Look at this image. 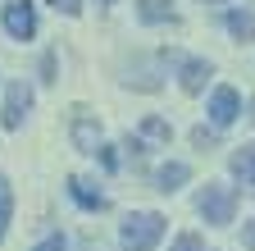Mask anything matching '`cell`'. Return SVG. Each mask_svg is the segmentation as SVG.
<instances>
[{
	"label": "cell",
	"instance_id": "cell-20",
	"mask_svg": "<svg viewBox=\"0 0 255 251\" xmlns=\"http://www.w3.org/2000/svg\"><path fill=\"white\" fill-rule=\"evenodd\" d=\"M242 242H246V247H251V251H255V219H251V224H246V229H242Z\"/></svg>",
	"mask_w": 255,
	"mask_h": 251
},
{
	"label": "cell",
	"instance_id": "cell-6",
	"mask_svg": "<svg viewBox=\"0 0 255 251\" xmlns=\"http://www.w3.org/2000/svg\"><path fill=\"white\" fill-rule=\"evenodd\" d=\"M101 119H96V114H78L73 119V146L78 151H87V155H96V151H101Z\"/></svg>",
	"mask_w": 255,
	"mask_h": 251
},
{
	"label": "cell",
	"instance_id": "cell-1",
	"mask_svg": "<svg viewBox=\"0 0 255 251\" xmlns=\"http://www.w3.org/2000/svg\"><path fill=\"white\" fill-rule=\"evenodd\" d=\"M159 238H164V215L155 210H132L123 219V247L128 251H155Z\"/></svg>",
	"mask_w": 255,
	"mask_h": 251
},
{
	"label": "cell",
	"instance_id": "cell-4",
	"mask_svg": "<svg viewBox=\"0 0 255 251\" xmlns=\"http://www.w3.org/2000/svg\"><path fill=\"white\" fill-rule=\"evenodd\" d=\"M27 110H32V87H27V82H9V91H5V110H0V123H5L9 133H18L23 119H27Z\"/></svg>",
	"mask_w": 255,
	"mask_h": 251
},
{
	"label": "cell",
	"instance_id": "cell-7",
	"mask_svg": "<svg viewBox=\"0 0 255 251\" xmlns=\"http://www.w3.org/2000/svg\"><path fill=\"white\" fill-rule=\"evenodd\" d=\"M69 197H73L82 210H105V206H110V201H105V192H96L87 178H69Z\"/></svg>",
	"mask_w": 255,
	"mask_h": 251
},
{
	"label": "cell",
	"instance_id": "cell-13",
	"mask_svg": "<svg viewBox=\"0 0 255 251\" xmlns=\"http://www.w3.org/2000/svg\"><path fill=\"white\" fill-rule=\"evenodd\" d=\"M141 137H146V142H169L173 128H169L164 119H155V114H150V119H141Z\"/></svg>",
	"mask_w": 255,
	"mask_h": 251
},
{
	"label": "cell",
	"instance_id": "cell-10",
	"mask_svg": "<svg viewBox=\"0 0 255 251\" xmlns=\"http://www.w3.org/2000/svg\"><path fill=\"white\" fill-rule=\"evenodd\" d=\"M187 178H191V169H187L182 160H169V165H159V174H155L159 192H173V187H182Z\"/></svg>",
	"mask_w": 255,
	"mask_h": 251
},
{
	"label": "cell",
	"instance_id": "cell-16",
	"mask_svg": "<svg viewBox=\"0 0 255 251\" xmlns=\"http://www.w3.org/2000/svg\"><path fill=\"white\" fill-rule=\"evenodd\" d=\"M50 5H55L59 14H69V18H78V14H82V0H50Z\"/></svg>",
	"mask_w": 255,
	"mask_h": 251
},
{
	"label": "cell",
	"instance_id": "cell-15",
	"mask_svg": "<svg viewBox=\"0 0 255 251\" xmlns=\"http://www.w3.org/2000/svg\"><path fill=\"white\" fill-rule=\"evenodd\" d=\"M169 251H205V242L196 238V233H182V238H173V247Z\"/></svg>",
	"mask_w": 255,
	"mask_h": 251
},
{
	"label": "cell",
	"instance_id": "cell-19",
	"mask_svg": "<svg viewBox=\"0 0 255 251\" xmlns=\"http://www.w3.org/2000/svg\"><path fill=\"white\" fill-rule=\"evenodd\" d=\"M191 142H196V146L205 151V146H214V133H205V128H196V133H191Z\"/></svg>",
	"mask_w": 255,
	"mask_h": 251
},
{
	"label": "cell",
	"instance_id": "cell-21",
	"mask_svg": "<svg viewBox=\"0 0 255 251\" xmlns=\"http://www.w3.org/2000/svg\"><path fill=\"white\" fill-rule=\"evenodd\" d=\"M96 5H114V0H96Z\"/></svg>",
	"mask_w": 255,
	"mask_h": 251
},
{
	"label": "cell",
	"instance_id": "cell-14",
	"mask_svg": "<svg viewBox=\"0 0 255 251\" xmlns=\"http://www.w3.org/2000/svg\"><path fill=\"white\" fill-rule=\"evenodd\" d=\"M9 215H14V192H9V178H0V238L9 229Z\"/></svg>",
	"mask_w": 255,
	"mask_h": 251
},
{
	"label": "cell",
	"instance_id": "cell-11",
	"mask_svg": "<svg viewBox=\"0 0 255 251\" xmlns=\"http://www.w3.org/2000/svg\"><path fill=\"white\" fill-rule=\"evenodd\" d=\"M228 32L242 37V41H251V37H255V18H251L246 9H233V14H228Z\"/></svg>",
	"mask_w": 255,
	"mask_h": 251
},
{
	"label": "cell",
	"instance_id": "cell-2",
	"mask_svg": "<svg viewBox=\"0 0 255 251\" xmlns=\"http://www.w3.org/2000/svg\"><path fill=\"white\" fill-rule=\"evenodd\" d=\"M196 210L205 215V224L223 229V224H233V210H237V192H233V187H219V183H210L205 192L196 197Z\"/></svg>",
	"mask_w": 255,
	"mask_h": 251
},
{
	"label": "cell",
	"instance_id": "cell-5",
	"mask_svg": "<svg viewBox=\"0 0 255 251\" xmlns=\"http://www.w3.org/2000/svg\"><path fill=\"white\" fill-rule=\"evenodd\" d=\"M237 114H242L237 87H214V96H210V123H214V128H228V123H237Z\"/></svg>",
	"mask_w": 255,
	"mask_h": 251
},
{
	"label": "cell",
	"instance_id": "cell-9",
	"mask_svg": "<svg viewBox=\"0 0 255 251\" xmlns=\"http://www.w3.org/2000/svg\"><path fill=\"white\" fill-rule=\"evenodd\" d=\"M210 73H214V69L205 64V59H187V64H182V73H178V82H182V91H201Z\"/></svg>",
	"mask_w": 255,
	"mask_h": 251
},
{
	"label": "cell",
	"instance_id": "cell-18",
	"mask_svg": "<svg viewBox=\"0 0 255 251\" xmlns=\"http://www.w3.org/2000/svg\"><path fill=\"white\" fill-rule=\"evenodd\" d=\"M101 165H105V169H119V155H114V146H101Z\"/></svg>",
	"mask_w": 255,
	"mask_h": 251
},
{
	"label": "cell",
	"instance_id": "cell-3",
	"mask_svg": "<svg viewBox=\"0 0 255 251\" xmlns=\"http://www.w3.org/2000/svg\"><path fill=\"white\" fill-rule=\"evenodd\" d=\"M0 23H5V32L14 41H32L37 37V9H32L27 0H9L5 14H0Z\"/></svg>",
	"mask_w": 255,
	"mask_h": 251
},
{
	"label": "cell",
	"instance_id": "cell-12",
	"mask_svg": "<svg viewBox=\"0 0 255 251\" xmlns=\"http://www.w3.org/2000/svg\"><path fill=\"white\" fill-rule=\"evenodd\" d=\"M137 14L146 23H173V9H164L159 0H137Z\"/></svg>",
	"mask_w": 255,
	"mask_h": 251
},
{
	"label": "cell",
	"instance_id": "cell-8",
	"mask_svg": "<svg viewBox=\"0 0 255 251\" xmlns=\"http://www.w3.org/2000/svg\"><path fill=\"white\" fill-rule=\"evenodd\" d=\"M233 174L242 178V187H251V192H255V142L233 151Z\"/></svg>",
	"mask_w": 255,
	"mask_h": 251
},
{
	"label": "cell",
	"instance_id": "cell-17",
	"mask_svg": "<svg viewBox=\"0 0 255 251\" xmlns=\"http://www.w3.org/2000/svg\"><path fill=\"white\" fill-rule=\"evenodd\" d=\"M32 251H64V238H59V233H50L46 242H37V247H32Z\"/></svg>",
	"mask_w": 255,
	"mask_h": 251
}]
</instances>
